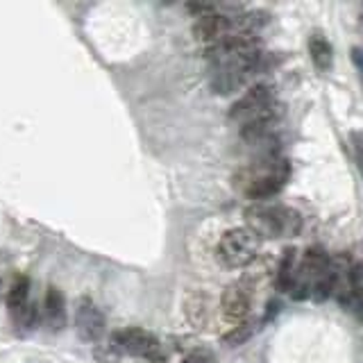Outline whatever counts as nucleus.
I'll return each instance as SVG.
<instances>
[{
    "instance_id": "f257e3e1",
    "label": "nucleus",
    "mask_w": 363,
    "mask_h": 363,
    "mask_svg": "<svg viewBox=\"0 0 363 363\" xmlns=\"http://www.w3.org/2000/svg\"><path fill=\"white\" fill-rule=\"evenodd\" d=\"M289 179V164L286 159L277 155L259 157L255 164H250L236 175V184L247 198L252 200H268L284 189Z\"/></svg>"
},
{
    "instance_id": "f03ea898",
    "label": "nucleus",
    "mask_w": 363,
    "mask_h": 363,
    "mask_svg": "<svg viewBox=\"0 0 363 363\" xmlns=\"http://www.w3.org/2000/svg\"><path fill=\"white\" fill-rule=\"evenodd\" d=\"M247 230L259 238H284L300 232V213L281 204H255L245 209Z\"/></svg>"
},
{
    "instance_id": "7ed1b4c3",
    "label": "nucleus",
    "mask_w": 363,
    "mask_h": 363,
    "mask_svg": "<svg viewBox=\"0 0 363 363\" xmlns=\"http://www.w3.org/2000/svg\"><path fill=\"white\" fill-rule=\"evenodd\" d=\"M216 252L227 268H245L259 252V236L247 227H236L220 236Z\"/></svg>"
},
{
    "instance_id": "20e7f679",
    "label": "nucleus",
    "mask_w": 363,
    "mask_h": 363,
    "mask_svg": "<svg viewBox=\"0 0 363 363\" xmlns=\"http://www.w3.org/2000/svg\"><path fill=\"white\" fill-rule=\"evenodd\" d=\"M111 343L118 352H125V354H130V357H141V359H157L159 350H162L159 338L141 327L121 329V332L113 334Z\"/></svg>"
},
{
    "instance_id": "39448f33",
    "label": "nucleus",
    "mask_w": 363,
    "mask_h": 363,
    "mask_svg": "<svg viewBox=\"0 0 363 363\" xmlns=\"http://www.w3.org/2000/svg\"><path fill=\"white\" fill-rule=\"evenodd\" d=\"M75 332L86 343H96L105 334V315L98 309V304L89 298H82L75 309Z\"/></svg>"
},
{
    "instance_id": "423d86ee",
    "label": "nucleus",
    "mask_w": 363,
    "mask_h": 363,
    "mask_svg": "<svg viewBox=\"0 0 363 363\" xmlns=\"http://www.w3.org/2000/svg\"><path fill=\"white\" fill-rule=\"evenodd\" d=\"M220 306H223V315L227 320L241 325L245 320V315L250 313V295L243 286L234 284V286L225 289Z\"/></svg>"
},
{
    "instance_id": "0eeeda50",
    "label": "nucleus",
    "mask_w": 363,
    "mask_h": 363,
    "mask_svg": "<svg viewBox=\"0 0 363 363\" xmlns=\"http://www.w3.org/2000/svg\"><path fill=\"white\" fill-rule=\"evenodd\" d=\"M43 313H45V325L52 332H62L66 325V302L64 295L57 286H50L45 293V304H43Z\"/></svg>"
},
{
    "instance_id": "6e6552de",
    "label": "nucleus",
    "mask_w": 363,
    "mask_h": 363,
    "mask_svg": "<svg viewBox=\"0 0 363 363\" xmlns=\"http://www.w3.org/2000/svg\"><path fill=\"white\" fill-rule=\"evenodd\" d=\"M28 298H30V279L26 275H21V277H16L14 281H11L9 293H7V309H9V313H11L14 320L28 306Z\"/></svg>"
},
{
    "instance_id": "1a4fd4ad",
    "label": "nucleus",
    "mask_w": 363,
    "mask_h": 363,
    "mask_svg": "<svg viewBox=\"0 0 363 363\" xmlns=\"http://www.w3.org/2000/svg\"><path fill=\"white\" fill-rule=\"evenodd\" d=\"M309 52H311V60L313 64L320 68V71H327L329 66H332V45L329 41L323 37V34H313L309 39Z\"/></svg>"
},
{
    "instance_id": "9d476101",
    "label": "nucleus",
    "mask_w": 363,
    "mask_h": 363,
    "mask_svg": "<svg viewBox=\"0 0 363 363\" xmlns=\"http://www.w3.org/2000/svg\"><path fill=\"white\" fill-rule=\"evenodd\" d=\"M293 250H286V255L281 259V266H279V275H277V284L281 291H291L293 284H295V272H293Z\"/></svg>"
},
{
    "instance_id": "9b49d317",
    "label": "nucleus",
    "mask_w": 363,
    "mask_h": 363,
    "mask_svg": "<svg viewBox=\"0 0 363 363\" xmlns=\"http://www.w3.org/2000/svg\"><path fill=\"white\" fill-rule=\"evenodd\" d=\"M255 334V325L252 323H241V325H236V327H232V332L230 334H225L223 336V343L225 345H243L245 340Z\"/></svg>"
},
{
    "instance_id": "f8f14e48",
    "label": "nucleus",
    "mask_w": 363,
    "mask_h": 363,
    "mask_svg": "<svg viewBox=\"0 0 363 363\" xmlns=\"http://www.w3.org/2000/svg\"><path fill=\"white\" fill-rule=\"evenodd\" d=\"M184 363H218V359H216V354H213L211 350L196 347V350H191L189 354L184 357Z\"/></svg>"
},
{
    "instance_id": "ddd939ff",
    "label": "nucleus",
    "mask_w": 363,
    "mask_h": 363,
    "mask_svg": "<svg viewBox=\"0 0 363 363\" xmlns=\"http://www.w3.org/2000/svg\"><path fill=\"white\" fill-rule=\"evenodd\" d=\"M354 147H357V164H359V170H361V175H363V147L357 145V143H354Z\"/></svg>"
},
{
    "instance_id": "4468645a",
    "label": "nucleus",
    "mask_w": 363,
    "mask_h": 363,
    "mask_svg": "<svg viewBox=\"0 0 363 363\" xmlns=\"http://www.w3.org/2000/svg\"><path fill=\"white\" fill-rule=\"evenodd\" d=\"M150 363H162V361H150Z\"/></svg>"
}]
</instances>
